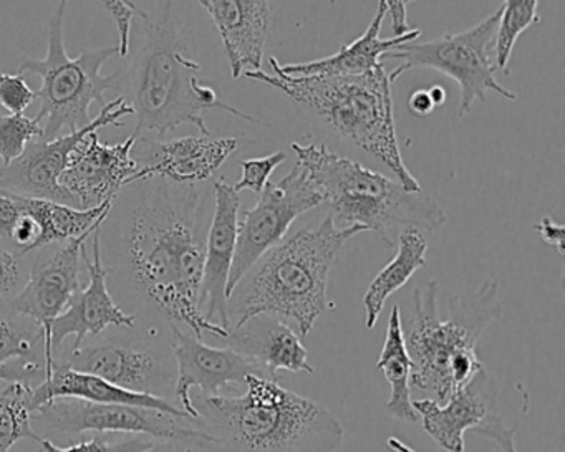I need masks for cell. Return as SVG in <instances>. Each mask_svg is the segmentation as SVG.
Instances as JSON below:
<instances>
[{
    "label": "cell",
    "mask_w": 565,
    "mask_h": 452,
    "mask_svg": "<svg viewBox=\"0 0 565 452\" xmlns=\"http://www.w3.org/2000/svg\"><path fill=\"white\" fill-rule=\"evenodd\" d=\"M107 250L131 290L168 326L184 325L196 336L213 333L227 338L230 330L207 322L201 312L206 204L198 184H177L151 176L121 187L115 196Z\"/></svg>",
    "instance_id": "obj_1"
},
{
    "label": "cell",
    "mask_w": 565,
    "mask_h": 452,
    "mask_svg": "<svg viewBox=\"0 0 565 452\" xmlns=\"http://www.w3.org/2000/svg\"><path fill=\"white\" fill-rule=\"evenodd\" d=\"M174 2L163 0L157 19H145V41L124 77H118L120 97L134 110L135 137H167L181 125H193L211 137L204 111L221 110L230 117L259 125L257 118L221 100L216 90L201 84V65L188 57L178 31Z\"/></svg>",
    "instance_id": "obj_2"
},
{
    "label": "cell",
    "mask_w": 565,
    "mask_h": 452,
    "mask_svg": "<svg viewBox=\"0 0 565 452\" xmlns=\"http://www.w3.org/2000/svg\"><path fill=\"white\" fill-rule=\"evenodd\" d=\"M502 315L499 283L486 279L478 289L452 295L448 315L439 310V286L426 280L413 290L406 323V349L412 358L409 389L413 399L445 402L484 368L476 346Z\"/></svg>",
    "instance_id": "obj_3"
},
{
    "label": "cell",
    "mask_w": 565,
    "mask_h": 452,
    "mask_svg": "<svg viewBox=\"0 0 565 452\" xmlns=\"http://www.w3.org/2000/svg\"><path fill=\"white\" fill-rule=\"evenodd\" d=\"M363 233L360 226H337L329 214L317 226L297 230L277 244L230 297L231 329L243 326L254 316H284L297 323L300 338H307L329 306L327 287L340 250Z\"/></svg>",
    "instance_id": "obj_4"
},
{
    "label": "cell",
    "mask_w": 565,
    "mask_h": 452,
    "mask_svg": "<svg viewBox=\"0 0 565 452\" xmlns=\"http://www.w3.org/2000/svg\"><path fill=\"white\" fill-rule=\"evenodd\" d=\"M236 398L200 396L203 428L230 452H337L343 426L332 411L276 379L250 375Z\"/></svg>",
    "instance_id": "obj_5"
},
{
    "label": "cell",
    "mask_w": 565,
    "mask_h": 452,
    "mask_svg": "<svg viewBox=\"0 0 565 452\" xmlns=\"http://www.w3.org/2000/svg\"><path fill=\"white\" fill-rule=\"evenodd\" d=\"M273 72H246L243 77L276 88L343 140L385 164L405 190L422 193V184L409 173L399 150L393 104L395 84L385 64L366 74L345 77H294Z\"/></svg>",
    "instance_id": "obj_6"
},
{
    "label": "cell",
    "mask_w": 565,
    "mask_h": 452,
    "mask_svg": "<svg viewBox=\"0 0 565 452\" xmlns=\"http://www.w3.org/2000/svg\"><path fill=\"white\" fill-rule=\"evenodd\" d=\"M297 163L343 227L360 226L393 247L403 229L438 233L446 213L428 194L412 193L398 181L340 157L326 144H290Z\"/></svg>",
    "instance_id": "obj_7"
},
{
    "label": "cell",
    "mask_w": 565,
    "mask_h": 452,
    "mask_svg": "<svg viewBox=\"0 0 565 452\" xmlns=\"http://www.w3.org/2000/svg\"><path fill=\"white\" fill-rule=\"evenodd\" d=\"M68 0H58L57 9L49 22L47 55L39 61H25L19 75L34 74L42 80L41 90L35 92L41 100L38 120H45L41 140L58 138L64 130H81L92 121L90 108L97 104L105 107V94L117 90L118 75H102L105 62L120 55L118 47L84 51L78 57H68L65 51L64 19Z\"/></svg>",
    "instance_id": "obj_8"
},
{
    "label": "cell",
    "mask_w": 565,
    "mask_h": 452,
    "mask_svg": "<svg viewBox=\"0 0 565 452\" xmlns=\"http://www.w3.org/2000/svg\"><path fill=\"white\" fill-rule=\"evenodd\" d=\"M499 15L501 9L468 31L443 34L425 42L416 39L386 52L382 57L383 64L386 61L399 62L398 67L390 72L393 84L413 68H431L446 75L461 90L459 120L468 117L478 101L484 104L489 92H494L509 101L518 100V95L495 78L498 67L494 62V42Z\"/></svg>",
    "instance_id": "obj_9"
},
{
    "label": "cell",
    "mask_w": 565,
    "mask_h": 452,
    "mask_svg": "<svg viewBox=\"0 0 565 452\" xmlns=\"http://www.w3.org/2000/svg\"><path fill=\"white\" fill-rule=\"evenodd\" d=\"M32 426L52 434H135L177 444L217 445V439L190 416L130 405H105L78 398H55L32 412Z\"/></svg>",
    "instance_id": "obj_10"
},
{
    "label": "cell",
    "mask_w": 565,
    "mask_h": 452,
    "mask_svg": "<svg viewBox=\"0 0 565 452\" xmlns=\"http://www.w3.org/2000/svg\"><path fill=\"white\" fill-rule=\"evenodd\" d=\"M322 204V196L299 164L282 180L267 184L256 206L239 217L236 252L227 282V299L233 295L244 276L273 247L286 239L292 224L302 214Z\"/></svg>",
    "instance_id": "obj_11"
},
{
    "label": "cell",
    "mask_w": 565,
    "mask_h": 452,
    "mask_svg": "<svg viewBox=\"0 0 565 452\" xmlns=\"http://www.w3.org/2000/svg\"><path fill=\"white\" fill-rule=\"evenodd\" d=\"M55 358L128 391L167 399H170L168 392H174L177 363L168 349L158 345L157 330L153 335L148 333L147 340H98Z\"/></svg>",
    "instance_id": "obj_12"
},
{
    "label": "cell",
    "mask_w": 565,
    "mask_h": 452,
    "mask_svg": "<svg viewBox=\"0 0 565 452\" xmlns=\"http://www.w3.org/2000/svg\"><path fill=\"white\" fill-rule=\"evenodd\" d=\"M130 115H134V110L125 104L124 98L118 97L102 107L98 117L87 127L54 140L32 141L21 158L0 168V190L22 197L55 201L77 207L74 197L58 183L72 153L87 134L102 128L124 127L121 120Z\"/></svg>",
    "instance_id": "obj_13"
},
{
    "label": "cell",
    "mask_w": 565,
    "mask_h": 452,
    "mask_svg": "<svg viewBox=\"0 0 565 452\" xmlns=\"http://www.w3.org/2000/svg\"><path fill=\"white\" fill-rule=\"evenodd\" d=\"M94 233L62 244L44 259H35L24 289L12 299L11 306L15 312L34 320L41 326L44 335L45 376L51 375L55 363L52 322L65 312L75 293L82 289V249Z\"/></svg>",
    "instance_id": "obj_14"
},
{
    "label": "cell",
    "mask_w": 565,
    "mask_h": 452,
    "mask_svg": "<svg viewBox=\"0 0 565 452\" xmlns=\"http://www.w3.org/2000/svg\"><path fill=\"white\" fill-rule=\"evenodd\" d=\"M170 330L173 336L171 349L177 363L173 395L181 409L194 421H198L201 415L191 398L193 388H200L203 396H216L227 385H246V379L250 375L269 378L263 366L231 346L214 348L203 343V340L190 330H183L178 325H171Z\"/></svg>",
    "instance_id": "obj_15"
},
{
    "label": "cell",
    "mask_w": 565,
    "mask_h": 452,
    "mask_svg": "<svg viewBox=\"0 0 565 452\" xmlns=\"http://www.w3.org/2000/svg\"><path fill=\"white\" fill-rule=\"evenodd\" d=\"M137 141L131 134L124 143H102L94 131L75 148L58 183L74 197L78 209L102 206L137 181L140 164L131 157Z\"/></svg>",
    "instance_id": "obj_16"
},
{
    "label": "cell",
    "mask_w": 565,
    "mask_h": 452,
    "mask_svg": "<svg viewBox=\"0 0 565 452\" xmlns=\"http://www.w3.org/2000/svg\"><path fill=\"white\" fill-rule=\"evenodd\" d=\"M100 226L90 236L92 256L88 254L87 244L82 249V259L88 272V286L85 289L82 287L65 312L52 322V349L55 356L68 336H75L72 349H78L88 335H100L110 326L137 329L138 316L124 312L108 292L107 279L110 270L105 267L102 256Z\"/></svg>",
    "instance_id": "obj_17"
},
{
    "label": "cell",
    "mask_w": 565,
    "mask_h": 452,
    "mask_svg": "<svg viewBox=\"0 0 565 452\" xmlns=\"http://www.w3.org/2000/svg\"><path fill=\"white\" fill-rule=\"evenodd\" d=\"M214 211L206 236L203 283H201V312L211 323L231 329L227 310V282L236 252L237 224H239V193L224 180L214 181Z\"/></svg>",
    "instance_id": "obj_18"
},
{
    "label": "cell",
    "mask_w": 565,
    "mask_h": 452,
    "mask_svg": "<svg viewBox=\"0 0 565 452\" xmlns=\"http://www.w3.org/2000/svg\"><path fill=\"white\" fill-rule=\"evenodd\" d=\"M498 398V383L484 366L445 402L413 399V408L426 434L439 448L448 452H465L466 431L475 429L486 416L495 412Z\"/></svg>",
    "instance_id": "obj_19"
},
{
    "label": "cell",
    "mask_w": 565,
    "mask_h": 452,
    "mask_svg": "<svg viewBox=\"0 0 565 452\" xmlns=\"http://www.w3.org/2000/svg\"><path fill=\"white\" fill-rule=\"evenodd\" d=\"M138 148L135 160L140 164L137 181L158 176L177 184L206 183L236 153V138L184 137Z\"/></svg>",
    "instance_id": "obj_20"
},
{
    "label": "cell",
    "mask_w": 565,
    "mask_h": 452,
    "mask_svg": "<svg viewBox=\"0 0 565 452\" xmlns=\"http://www.w3.org/2000/svg\"><path fill=\"white\" fill-rule=\"evenodd\" d=\"M213 19L233 78L260 71L270 29L269 0H198Z\"/></svg>",
    "instance_id": "obj_21"
},
{
    "label": "cell",
    "mask_w": 565,
    "mask_h": 452,
    "mask_svg": "<svg viewBox=\"0 0 565 452\" xmlns=\"http://www.w3.org/2000/svg\"><path fill=\"white\" fill-rule=\"evenodd\" d=\"M386 15H388L386 2L379 0L375 18L369 29L355 41L343 45L337 54L319 58V61L286 65L280 64L277 58L270 57V68L280 74L294 75V77H345V75H362L375 71L383 65L382 57L386 52L422 37L419 29H412V31L395 35V37H380Z\"/></svg>",
    "instance_id": "obj_22"
},
{
    "label": "cell",
    "mask_w": 565,
    "mask_h": 452,
    "mask_svg": "<svg viewBox=\"0 0 565 452\" xmlns=\"http://www.w3.org/2000/svg\"><path fill=\"white\" fill-rule=\"evenodd\" d=\"M226 340L231 348L263 366L269 378L276 379L279 369L307 375L316 373L300 336L276 316H254L243 326L231 329Z\"/></svg>",
    "instance_id": "obj_23"
},
{
    "label": "cell",
    "mask_w": 565,
    "mask_h": 452,
    "mask_svg": "<svg viewBox=\"0 0 565 452\" xmlns=\"http://www.w3.org/2000/svg\"><path fill=\"white\" fill-rule=\"evenodd\" d=\"M55 398H78L85 401L105 402V405L141 406V408L158 409L174 416H190L171 402V399L128 391L120 386L111 385L100 376L77 372L57 358L51 375L45 376L41 385L32 388V412Z\"/></svg>",
    "instance_id": "obj_24"
},
{
    "label": "cell",
    "mask_w": 565,
    "mask_h": 452,
    "mask_svg": "<svg viewBox=\"0 0 565 452\" xmlns=\"http://www.w3.org/2000/svg\"><path fill=\"white\" fill-rule=\"evenodd\" d=\"M426 252H428V240L425 233L415 227H408L398 234L396 256L390 260L385 269L380 270L363 297L366 330L375 329L386 300L425 267Z\"/></svg>",
    "instance_id": "obj_25"
},
{
    "label": "cell",
    "mask_w": 565,
    "mask_h": 452,
    "mask_svg": "<svg viewBox=\"0 0 565 452\" xmlns=\"http://www.w3.org/2000/svg\"><path fill=\"white\" fill-rule=\"evenodd\" d=\"M114 200L107 201L102 206L92 207V209H78V207L55 203V201L18 196L22 213L34 217L35 223L41 227L38 250L45 249L52 244L68 243V240L78 239L85 234L94 233L110 213Z\"/></svg>",
    "instance_id": "obj_26"
},
{
    "label": "cell",
    "mask_w": 565,
    "mask_h": 452,
    "mask_svg": "<svg viewBox=\"0 0 565 452\" xmlns=\"http://www.w3.org/2000/svg\"><path fill=\"white\" fill-rule=\"evenodd\" d=\"M376 368L385 375L390 385V398L386 401V411L390 416L402 422H418L419 418L413 408L412 389H409L412 358L406 349L402 312L398 305H393L390 312L385 345L376 362Z\"/></svg>",
    "instance_id": "obj_27"
},
{
    "label": "cell",
    "mask_w": 565,
    "mask_h": 452,
    "mask_svg": "<svg viewBox=\"0 0 565 452\" xmlns=\"http://www.w3.org/2000/svg\"><path fill=\"white\" fill-rule=\"evenodd\" d=\"M32 386L9 383L0 392V452H9L22 439L38 438L32 426Z\"/></svg>",
    "instance_id": "obj_28"
},
{
    "label": "cell",
    "mask_w": 565,
    "mask_h": 452,
    "mask_svg": "<svg viewBox=\"0 0 565 452\" xmlns=\"http://www.w3.org/2000/svg\"><path fill=\"white\" fill-rule=\"evenodd\" d=\"M42 340L41 326L34 320L15 312L11 303H0V363L19 358L44 362V355L38 353Z\"/></svg>",
    "instance_id": "obj_29"
},
{
    "label": "cell",
    "mask_w": 565,
    "mask_h": 452,
    "mask_svg": "<svg viewBox=\"0 0 565 452\" xmlns=\"http://www.w3.org/2000/svg\"><path fill=\"white\" fill-rule=\"evenodd\" d=\"M495 29L494 62L499 72L508 74L512 51L519 37L532 25L541 22L539 0H504Z\"/></svg>",
    "instance_id": "obj_30"
},
{
    "label": "cell",
    "mask_w": 565,
    "mask_h": 452,
    "mask_svg": "<svg viewBox=\"0 0 565 452\" xmlns=\"http://www.w3.org/2000/svg\"><path fill=\"white\" fill-rule=\"evenodd\" d=\"M42 134L44 130L38 118L24 114L0 117V160L4 166L21 158L29 144Z\"/></svg>",
    "instance_id": "obj_31"
},
{
    "label": "cell",
    "mask_w": 565,
    "mask_h": 452,
    "mask_svg": "<svg viewBox=\"0 0 565 452\" xmlns=\"http://www.w3.org/2000/svg\"><path fill=\"white\" fill-rule=\"evenodd\" d=\"M31 254H21L11 244L0 240V303H11L24 289L34 260L29 262Z\"/></svg>",
    "instance_id": "obj_32"
},
{
    "label": "cell",
    "mask_w": 565,
    "mask_h": 452,
    "mask_svg": "<svg viewBox=\"0 0 565 452\" xmlns=\"http://www.w3.org/2000/svg\"><path fill=\"white\" fill-rule=\"evenodd\" d=\"M34 441L41 445L44 452H141L145 449L151 448L157 442L148 439V435L111 439L110 435L105 434L95 435V438L87 439V441L68 445V448H61V445L54 444L51 439L42 438L39 434Z\"/></svg>",
    "instance_id": "obj_33"
},
{
    "label": "cell",
    "mask_w": 565,
    "mask_h": 452,
    "mask_svg": "<svg viewBox=\"0 0 565 452\" xmlns=\"http://www.w3.org/2000/svg\"><path fill=\"white\" fill-rule=\"evenodd\" d=\"M286 161L287 157L284 151L241 161V180L234 184V191L236 193H243V191H250V193L256 194L263 193L264 187L269 184L270 176Z\"/></svg>",
    "instance_id": "obj_34"
},
{
    "label": "cell",
    "mask_w": 565,
    "mask_h": 452,
    "mask_svg": "<svg viewBox=\"0 0 565 452\" xmlns=\"http://www.w3.org/2000/svg\"><path fill=\"white\" fill-rule=\"evenodd\" d=\"M35 92L22 75L0 74V105L11 115H21L34 104Z\"/></svg>",
    "instance_id": "obj_35"
},
{
    "label": "cell",
    "mask_w": 565,
    "mask_h": 452,
    "mask_svg": "<svg viewBox=\"0 0 565 452\" xmlns=\"http://www.w3.org/2000/svg\"><path fill=\"white\" fill-rule=\"evenodd\" d=\"M476 434L482 435V438L491 439L495 445L501 448L502 452H519L518 445H515V432H518V426H509L508 422L504 421L501 415H498V411L491 412V415L486 416L475 429ZM552 452H565L564 441H558V444L555 445L554 451Z\"/></svg>",
    "instance_id": "obj_36"
},
{
    "label": "cell",
    "mask_w": 565,
    "mask_h": 452,
    "mask_svg": "<svg viewBox=\"0 0 565 452\" xmlns=\"http://www.w3.org/2000/svg\"><path fill=\"white\" fill-rule=\"evenodd\" d=\"M104 6L105 11L111 15L115 24H117L118 34H120V57H128L130 55V39H131V24H134L135 15L138 18L148 19L147 12L141 11L138 6H135L130 0H98Z\"/></svg>",
    "instance_id": "obj_37"
},
{
    "label": "cell",
    "mask_w": 565,
    "mask_h": 452,
    "mask_svg": "<svg viewBox=\"0 0 565 452\" xmlns=\"http://www.w3.org/2000/svg\"><path fill=\"white\" fill-rule=\"evenodd\" d=\"M41 376L45 378V366L44 362H39V359L19 358L0 363V381L29 385Z\"/></svg>",
    "instance_id": "obj_38"
},
{
    "label": "cell",
    "mask_w": 565,
    "mask_h": 452,
    "mask_svg": "<svg viewBox=\"0 0 565 452\" xmlns=\"http://www.w3.org/2000/svg\"><path fill=\"white\" fill-rule=\"evenodd\" d=\"M22 207L18 196L9 191L0 190V240L11 244L12 230L21 219Z\"/></svg>",
    "instance_id": "obj_39"
},
{
    "label": "cell",
    "mask_w": 565,
    "mask_h": 452,
    "mask_svg": "<svg viewBox=\"0 0 565 452\" xmlns=\"http://www.w3.org/2000/svg\"><path fill=\"white\" fill-rule=\"evenodd\" d=\"M446 100L445 88L436 87L422 88L409 97L408 108L415 117L426 118L438 107H443Z\"/></svg>",
    "instance_id": "obj_40"
},
{
    "label": "cell",
    "mask_w": 565,
    "mask_h": 452,
    "mask_svg": "<svg viewBox=\"0 0 565 452\" xmlns=\"http://www.w3.org/2000/svg\"><path fill=\"white\" fill-rule=\"evenodd\" d=\"M535 233L541 237L542 243L547 244L552 249L557 250L558 256H565V229L562 224L555 223L552 217L544 216L537 224H535Z\"/></svg>",
    "instance_id": "obj_41"
},
{
    "label": "cell",
    "mask_w": 565,
    "mask_h": 452,
    "mask_svg": "<svg viewBox=\"0 0 565 452\" xmlns=\"http://www.w3.org/2000/svg\"><path fill=\"white\" fill-rule=\"evenodd\" d=\"M388 14L392 15V31L395 35L408 32V18H406L405 0H385Z\"/></svg>",
    "instance_id": "obj_42"
},
{
    "label": "cell",
    "mask_w": 565,
    "mask_h": 452,
    "mask_svg": "<svg viewBox=\"0 0 565 452\" xmlns=\"http://www.w3.org/2000/svg\"><path fill=\"white\" fill-rule=\"evenodd\" d=\"M386 445H388V449H392L393 452H418L398 438L386 439Z\"/></svg>",
    "instance_id": "obj_43"
},
{
    "label": "cell",
    "mask_w": 565,
    "mask_h": 452,
    "mask_svg": "<svg viewBox=\"0 0 565 452\" xmlns=\"http://www.w3.org/2000/svg\"><path fill=\"white\" fill-rule=\"evenodd\" d=\"M141 452H178V449L174 442L157 441L151 448L145 449V451Z\"/></svg>",
    "instance_id": "obj_44"
},
{
    "label": "cell",
    "mask_w": 565,
    "mask_h": 452,
    "mask_svg": "<svg viewBox=\"0 0 565 452\" xmlns=\"http://www.w3.org/2000/svg\"><path fill=\"white\" fill-rule=\"evenodd\" d=\"M409 2H415V0H405V4H409Z\"/></svg>",
    "instance_id": "obj_45"
},
{
    "label": "cell",
    "mask_w": 565,
    "mask_h": 452,
    "mask_svg": "<svg viewBox=\"0 0 565 452\" xmlns=\"http://www.w3.org/2000/svg\"><path fill=\"white\" fill-rule=\"evenodd\" d=\"M183 452H193V451H191V449H186V451H183Z\"/></svg>",
    "instance_id": "obj_46"
}]
</instances>
